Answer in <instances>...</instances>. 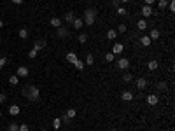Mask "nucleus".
<instances>
[{"mask_svg":"<svg viewBox=\"0 0 175 131\" xmlns=\"http://www.w3.org/2000/svg\"><path fill=\"white\" fill-rule=\"evenodd\" d=\"M23 95H25L30 101H39V98H40V91H39L37 86H28L26 89H23Z\"/></svg>","mask_w":175,"mask_h":131,"instance_id":"1","label":"nucleus"},{"mask_svg":"<svg viewBox=\"0 0 175 131\" xmlns=\"http://www.w3.org/2000/svg\"><path fill=\"white\" fill-rule=\"evenodd\" d=\"M95 18H96V9H93V7H90V9H86L84 11V25L86 26H91V25H95Z\"/></svg>","mask_w":175,"mask_h":131,"instance_id":"2","label":"nucleus"},{"mask_svg":"<svg viewBox=\"0 0 175 131\" xmlns=\"http://www.w3.org/2000/svg\"><path fill=\"white\" fill-rule=\"evenodd\" d=\"M147 103L151 105V107H154V105H158V101H159V98H158V95H147Z\"/></svg>","mask_w":175,"mask_h":131,"instance_id":"3","label":"nucleus"},{"mask_svg":"<svg viewBox=\"0 0 175 131\" xmlns=\"http://www.w3.org/2000/svg\"><path fill=\"white\" fill-rule=\"evenodd\" d=\"M117 67H119L121 70H126V68L130 67V59H128V58H121V59L117 61Z\"/></svg>","mask_w":175,"mask_h":131,"instance_id":"4","label":"nucleus"},{"mask_svg":"<svg viewBox=\"0 0 175 131\" xmlns=\"http://www.w3.org/2000/svg\"><path fill=\"white\" fill-rule=\"evenodd\" d=\"M123 49H124V46H123V44L116 42L114 46H112V51H111V53H114V54H123Z\"/></svg>","mask_w":175,"mask_h":131,"instance_id":"5","label":"nucleus"},{"mask_svg":"<svg viewBox=\"0 0 175 131\" xmlns=\"http://www.w3.org/2000/svg\"><path fill=\"white\" fill-rule=\"evenodd\" d=\"M72 26H74V30H81V28L84 26V21H82L81 18H75V19L72 21Z\"/></svg>","mask_w":175,"mask_h":131,"instance_id":"6","label":"nucleus"},{"mask_svg":"<svg viewBox=\"0 0 175 131\" xmlns=\"http://www.w3.org/2000/svg\"><path fill=\"white\" fill-rule=\"evenodd\" d=\"M137 87L140 91H144L145 87H147V79H144V77H140V79H137Z\"/></svg>","mask_w":175,"mask_h":131,"instance_id":"7","label":"nucleus"},{"mask_svg":"<svg viewBox=\"0 0 175 131\" xmlns=\"http://www.w3.org/2000/svg\"><path fill=\"white\" fill-rule=\"evenodd\" d=\"M152 12H154V11H152V5H144V7H142V16H144V18H149Z\"/></svg>","mask_w":175,"mask_h":131,"instance_id":"8","label":"nucleus"},{"mask_svg":"<svg viewBox=\"0 0 175 131\" xmlns=\"http://www.w3.org/2000/svg\"><path fill=\"white\" fill-rule=\"evenodd\" d=\"M158 67H159V63H158L156 59H151V61L147 63V68H149L151 72H154V70H158Z\"/></svg>","mask_w":175,"mask_h":131,"instance_id":"9","label":"nucleus"},{"mask_svg":"<svg viewBox=\"0 0 175 131\" xmlns=\"http://www.w3.org/2000/svg\"><path fill=\"white\" fill-rule=\"evenodd\" d=\"M49 25H51L53 28H60V26H61V19H60V18H51Z\"/></svg>","mask_w":175,"mask_h":131,"instance_id":"10","label":"nucleus"},{"mask_svg":"<svg viewBox=\"0 0 175 131\" xmlns=\"http://www.w3.org/2000/svg\"><path fill=\"white\" fill-rule=\"evenodd\" d=\"M47 46V42L46 40H37L35 44H33V47L37 49V51H40V49H44V47H46Z\"/></svg>","mask_w":175,"mask_h":131,"instance_id":"11","label":"nucleus"},{"mask_svg":"<svg viewBox=\"0 0 175 131\" xmlns=\"http://www.w3.org/2000/svg\"><path fill=\"white\" fill-rule=\"evenodd\" d=\"M16 75H18V77H26V75H28V67H19Z\"/></svg>","mask_w":175,"mask_h":131,"instance_id":"12","label":"nucleus"},{"mask_svg":"<svg viewBox=\"0 0 175 131\" xmlns=\"http://www.w3.org/2000/svg\"><path fill=\"white\" fill-rule=\"evenodd\" d=\"M69 35H70V32H69L67 28H63V26H60V28H58V37H60V38L69 37Z\"/></svg>","mask_w":175,"mask_h":131,"instance_id":"13","label":"nucleus"},{"mask_svg":"<svg viewBox=\"0 0 175 131\" xmlns=\"http://www.w3.org/2000/svg\"><path fill=\"white\" fill-rule=\"evenodd\" d=\"M151 42H152V40L149 38V35H144V37H140V44H142L144 47H149V46H151Z\"/></svg>","mask_w":175,"mask_h":131,"instance_id":"14","label":"nucleus"},{"mask_svg":"<svg viewBox=\"0 0 175 131\" xmlns=\"http://www.w3.org/2000/svg\"><path fill=\"white\" fill-rule=\"evenodd\" d=\"M121 98H123L124 101H131V100H133V93H131V91H123Z\"/></svg>","mask_w":175,"mask_h":131,"instance_id":"15","label":"nucleus"},{"mask_svg":"<svg viewBox=\"0 0 175 131\" xmlns=\"http://www.w3.org/2000/svg\"><path fill=\"white\" fill-rule=\"evenodd\" d=\"M19 112H21V108H19L18 105H11V107H9V114H11V115H18Z\"/></svg>","mask_w":175,"mask_h":131,"instance_id":"16","label":"nucleus"},{"mask_svg":"<svg viewBox=\"0 0 175 131\" xmlns=\"http://www.w3.org/2000/svg\"><path fill=\"white\" fill-rule=\"evenodd\" d=\"M65 23H69V25H72V21L75 19V16H74V12H67V14H65Z\"/></svg>","mask_w":175,"mask_h":131,"instance_id":"17","label":"nucleus"},{"mask_svg":"<svg viewBox=\"0 0 175 131\" xmlns=\"http://www.w3.org/2000/svg\"><path fill=\"white\" fill-rule=\"evenodd\" d=\"M159 35H161V33H159V30L152 28V30H151V35H149V38H151V40H156V38H159Z\"/></svg>","mask_w":175,"mask_h":131,"instance_id":"18","label":"nucleus"},{"mask_svg":"<svg viewBox=\"0 0 175 131\" xmlns=\"http://www.w3.org/2000/svg\"><path fill=\"white\" fill-rule=\"evenodd\" d=\"M77 59H79V58H77V54H75V53H69V54H67V61H69V63H72V65H74Z\"/></svg>","mask_w":175,"mask_h":131,"instance_id":"19","label":"nucleus"},{"mask_svg":"<svg viewBox=\"0 0 175 131\" xmlns=\"http://www.w3.org/2000/svg\"><path fill=\"white\" fill-rule=\"evenodd\" d=\"M65 115H67L69 119H74V117L77 115V112H75V108H69V110H67V114H65Z\"/></svg>","mask_w":175,"mask_h":131,"instance_id":"20","label":"nucleus"},{"mask_svg":"<svg viewBox=\"0 0 175 131\" xmlns=\"http://www.w3.org/2000/svg\"><path fill=\"white\" fill-rule=\"evenodd\" d=\"M131 79H133V75H131L130 72L123 74V82H131Z\"/></svg>","mask_w":175,"mask_h":131,"instance_id":"21","label":"nucleus"},{"mask_svg":"<svg viewBox=\"0 0 175 131\" xmlns=\"http://www.w3.org/2000/svg\"><path fill=\"white\" fill-rule=\"evenodd\" d=\"M93 63H95V56H93V54H88V56H86V65H90V67H91Z\"/></svg>","mask_w":175,"mask_h":131,"instance_id":"22","label":"nucleus"},{"mask_svg":"<svg viewBox=\"0 0 175 131\" xmlns=\"http://www.w3.org/2000/svg\"><path fill=\"white\" fill-rule=\"evenodd\" d=\"M116 35H117V33H116V30H109V32H107V38H109V40H114V38H116Z\"/></svg>","mask_w":175,"mask_h":131,"instance_id":"23","label":"nucleus"},{"mask_svg":"<svg viewBox=\"0 0 175 131\" xmlns=\"http://www.w3.org/2000/svg\"><path fill=\"white\" fill-rule=\"evenodd\" d=\"M61 122H63V121H61L60 117H56V119L53 121V128H54V129H60V126H61Z\"/></svg>","mask_w":175,"mask_h":131,"instance_id":"24","label":"nucleus"},{"mask_svg":"<svg viewBox=\"0 0 175 131\" xmlns=\"http://www.w3.org/2000/svg\"><path fill=\"white\" fill-rule=\"evenodd\" d=\"M137 25H138V30H145V28H147V21H145V19H140Z\"/></svg>","mask_w":175,"mask_h":131,"instance_id":"25","label":"nucleus"},{"mask_svg":"<svg viewBox=\"0 0 175 131\" xmlns=\"http://www.w3.org/2000/svg\"><path fill=\"white\" fill-rule=\"evenodd\" d=\"M166 87H168V84H166L165 80H161V82H158V89H159V91H166Z\"/></svg>","mask_w":175,"mask_h":131,"instance_id":"26","label":"nucleus"},{"mask_svg":"<svg viewBox=\"0 0 175 131\" xmlns=\"http://www.w3.org/2000/svg\"><path fill=\"white\" fill-rule=\"evenodd\" d=\"M114 58H116V54H114V53H107V54H105V59H107L109 63H112V61H114Z\"/></svg>","mask_w":175,"mask_h":131,"instance_id":"27","label":"nucleus"},{"mask_svg":"<svg viewBox=\"0 0 175 131\" xmlns=\"http://www.w3.org/2000/svg\"><path fill=\"white\" fill-rule=\"evenodd\" d=\"M74 67H75L77 70H82V68H84V61H81V59H77V61L74 63Z\"/></svg>","mask_w":175,"mask_h":131,"instance_id":"28","label":"nucleus"},{"mask_svg":"<svg viewBox=\"0 0 175 131\" xmlns=\"http://www.w3.org/2000/svg\"><path fill=\"white\" fill-rule=\"evenodd\" d=\"M9 82H11L12 86H16V84L19 82V77H18V75H11V77H9Z\"/></svg>","mask_w":175,"mask_h":131,"instance_id":"29","label":"nucleus"},{"mask_svg":"<svg viewBox=\"0 0 175 131\" xmlns=\"http://www.w3.org/2000/svg\"><path fill=\"white\" fill-rule=\"evenodd\" d=\"M158 7H159V9H166V7H168V0H159V2H158Z\"/></svg>","mask_w":175,"mask_h":131,"instance_id":"30","label":"nucleus"},{"mask_svg":"<svg viewBox=\"0 0 175 131\" xmlns=\"http://www.w3.org/2000/svg\"><path fill=\"white\" fill-rule=\"evenodd\" d=\"M9 131H19V124L11 122V124H9Z\"/></svg>","mask_w":175,"mask_h":131,"instance_id":"31","label":"nucleus"},{"mask_svg":"<svg viewBox=\"0 0 175 131\" xmlns=\"http://www.w3.org/2000/svg\"><path fill=\"white\" fill-rule=\"evenodd\" d=\"M116 12H117V14H119V16H124V14H126V12H128V11H126V9H124V7H116Z\"/></svg>","mask_w":175,"mask_h":131,"instance_id":"32","label":"nucleus"},{"mask_svg":"<svg viewBox=\"0 0 175 131\" xmlns=\"http://www.w3.org/2000/svg\"><path fill=\"white\" fill-rule=\"evenodd\" d=\"M77 40H79V42H81V44H84V42H86V40H88V35H86V33H81V35H79V37H77Z\"/></svg>","mask_w":175,"mask_h":131,"instance_id":"33","label":"nucleus"},{"mask_svg":"<svg viewBox=\"0 0 175 131\" xmlns=\"http://www.w3.org/2000/svg\"><path fill=\"white\" fill-rule=\"evenodd\" d=\"M19 37H21V38H26V37H28V32H26L25 28H21V30H19Z\"/></svg>","mask_w":175,"mask_h":131,"instance_id":"34","label":"nucleus"},{"mask_svg":"<svg viewBox=\"0 0 175 131\" xmlns=\"http://www.w3.org/2000/svg\"><path fill=\"white\" fill-rule=\"evenodd\" d=\"M37 54H39V51H37V49H35V47H33V49H32V51H30V53H28V58H32V59H33V58H35V56H37Z\"/></svg>","mask_w":175,"mask_h":131,"instance_id":"35","label":"nucleus"},{"mask_svg":"<svg viewBox=\"0 0 175 131\" xmlns=\"http://www.w3.org/2000/svg\"><path fill=\"white\" fill-rule=\"evenodd\" d=\"M7 61H9V59H7L5 56H4V58H0V67H2V68H4V67H5V65H7Z\"/></svg>","mask_w":175,"mask_h":131,"instance_id":"36","label":"nucleus"},{"mask_svg":"<svg viewBox=\"0 0 175 131\" xmlns=\"http://www.w3.org/2000/svg\"><path fill=\"white\" fill-rule=\"evenodd\" d=\"M168 9H170V12H175V2H173V0L168 2Z\"/></svg>","mask_w":175,"mask_h":131,"instance_id":"37","label":"nucleus"},{"mask_svg":"<svg viewBox=\"0 0 175 131\" xmlns=\"http://www.w3.org/2000/svg\"><path fill=\"white\" fill-rule=\"evenodd\" d=\"M117 32L124 33V32H126V25H119V26H117Z\"/></svg>","mask_w":175,"mask_h":131,"instance_id":"38","label":"nucleus"},{"mask_svg":"<svg viewBox=\"0 0 175 131\" xmlns=\"http://www.w3.org/2000/svg\"><path fill=\"white\" fill-rule=\"evenodd\" d=\"M19 131H30V128H28L26 124H21V126H19Z\"/></svg>","mask_w":175,"mask_h":131,"instance_id":"39","label":"nucleus"},{"mask_svg":"<svg viewBox=\"0 0 175 131\" xmlns=\"http://www.w3.org/2000/svg\"><path fill=\"white\" fill-rule=\"evenodd\" d=\"M7 100V95H4V93H0V103H4Z\"/></svg>","mask_w":175,"mask_h":131,"instance_id":"40","label":"nucleus"},{"mask_svg":"<svg viewBox=\"0 0 175 131\" xmlns=\"http://www.w3.org/2000/svg\"><path fill=\"white\" fill-rule=\"evenodd\" d=\"M11 2L16 4V5H21V4H23V0H11Z\"/></svg>","mask_w":175,"mask_h":131,"instance_id":"41","label":"nucleus"},{"mask_svg":"<svg viewBox=\"0 0 175 131\" xmlns=\"http://www.w3.org/2000/svg\"><path fill=\"white\" fill-rule=\"evenodd\" d=\"M154 2H156V0H145V5H152Z\"/></svg>","mask_w":175,"mask_h":131,"instance_id":"42","label":"nucleus"},{"mask_svg":"<svg viewBox=\"0 0 175 131\" xmlns=\"http://www.w3.org/2000/svg\"><path fill=\"white\" fill-rule=\"evenodd\" d=\"M112 5L114 7H119V0H112Z\"/></svg>","mask_w":175,"mask_h":131,"instance_id":"43","label":"nucleus"},{"mask_svg":"<svg viewBox=\"0 0 175 131\" xmlns=\"http://www.w3.org/2000/svg\"><path fill=\"white\" fill-rule=\"evenodd\" d=\"M119 2H123V4H126V2H130V0H119Z\"/></svg>","mask_w":175,"mask_h":131,"instance_id":"44","label":"nucleus"},{"mask_svg":"<svg viewBox=\"0 0 175 131\" xmlns=\"http://www.w3.org/2000/svg\"><path fill=\"white\" fill-rule=\"evenodd\" d=\"M4 26V21H0V28H2Z\"/></svg>","mask_w":175,"mask_h":131,"instance_id":"45","label":"nucleus"},{"mask_svg":"<svg viewBox=\"0 0 175 131\" xmlns=\"http://www.w3.org/2000/svg\"><path fill=\"white\" fill-rule=\"evenodd\" d=\"M111 131H117V129H111Z\"/></svg>","mask_w":175,"mask_h":131,"instance_id":"46","label":"nucleus"},{"mask_svg":"<svg viewBox=\"0 0 175 131\" xmlns=\"http://www.w3.org/2000/svg\"><path fill=\"white\" fill-rule=\"evenodd\" d=\"M0 117H2V112H0Z\"/></svg>","mask_w":175,"mask_h":131,"instance_id":"47","label":"nucleus"},{"mask_svg":"<svg viewBox=\"0 0 175 131\" xmlns=\"http://www.w3.org/2000/svg\"><path fill=\"white\" fill-rule=\"evenodd\" d=\"M33 2H39V0H33Z\"/></svg>","mask_w":175,"mask_h":131,"instance_id":"48","label":"nucleus"},{"mask_svg":"<svg viewBox=\"0 0 175 131\" xmlns=\"http://www.w3.org/2000/svg\"><path fill=\"white\" fill-rule=\"evenodd\" d=\"M0 44H2V38H0Z\"/></svg>","mask_w":175,"mask_h":131,"instance_id":"49","label":"nucleus"},{"mask_svg":"<svg viewBox=\"0 0 175 131\" xmlns=\"http://www.w3.org/2000/svg\"><path fill=\"white\" fill-rule=\"evenodd\" d=\"M0 70H2V67H0Z\"/></svg>","mask_w":175,"mask_h":131,"instance_id":"50","label":"nucleus"}]
</instances>
